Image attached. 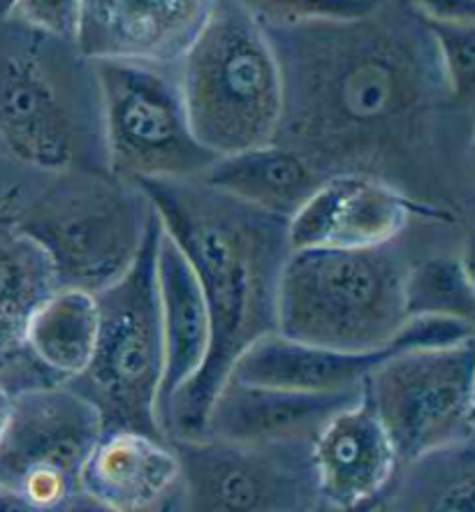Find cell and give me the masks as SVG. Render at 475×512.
<instances>
[{
    "mask_svg": "<svg viewBox=\"0 0 475 512\" xmlns=\"http://www.w3.org/2000/svg\"><path fill=\"white\" fill-rule=\"evenodd\" d=\"M265 31L283 77L274 142L323 179L364 174L408 195L438 165L471 160L473 107L452 98L411 0H378L357 19Z\"/></svg>",
    "mask_w": 475,
    "mask_h": 512,
    "instance_id": "cell-1",
    "label": "cell"
},
{
    "mask_svg": "<svg viewBox=\"0 0 475 512\" xmlns=\"http://www.w3.org/2000/svg\"><path fill=\"white\" fill-rule=\"evenodd\" d=\"M163 230L181 248L209 311L202 369L160 408L167 441L204 436L211 401L248 346L276 332V297L290 253L288 221L248 207L202 179H146Z\"/></svg>",
    "mask_w": 475,
    "mask_h": 512,
    "instance_id": "cell-2",
    "label": "cell"
},
{
    "mask_svg": "<svg viewBox=\"0 0 475 512\" xmlns=\"http://www.w3.org/2000/svg\"><path fill=\"white\" fill-rule=\"evenodd\" d=\"M408 265L399 239L374 248L290 251L276 297V334L343 353L390 348L408 318Z\"/></svg>",
    "mask_w": 475,
    "mask_h": 512,
    "instance_id": "cell-3",
    "label": "cell"
},
{
    "mask_svg": "<svg viewBox=\"0 0 475 512\" xmlns=\"http://www.w3.org/2000/svg\"><path fill=\"white\" fill-rule=\"evenodd\" d=\"M177 70L190 128L204 149L223 158L276 140L281 65L267 31L239 0H214Z\"/></svg>",
    "mask_w": 475,
    "mask_h": 512,
    "instance_id": "cell-4",
    "label": "cell"
},
{
    "mask_svg": "<svg viewBox=\"0 0 475 512\" xmlns=\"http://www.w3.org/2000/svg\"><path fill=\"white\" fill-rule=\"evenodd\" d=\"M0 142L14 158L47 174H109L102 133L86 128L79 79L86 58L61 54L56 42L0 19Z\"/></svg>",
    "mask_w": 475,
    "mask_h": 512,
    "instance_id": "cell-5",
    "label": "cell"
},
{
    "mask_svg": "<svg viewBox=\"0 0 475 512\" xmlns=\"http://www.w3.org/2000/svg\"><path fill=\"white\" fill-rule=\"evenodd\" d=\"M158 237L156 216L128 272L93 292L98 339L91 362L79 376L65 380L95 406L102 434L133 429L165 438L160 427L165 348L156 283Z\"/></svg>",
    "mask_w": 475,
    "mask_h": 512,
    "instance_id": "cell-6",
    "label": "cell"
},
{
    "mask_svg": "<svg viewBox=\"0 0 475 512\" xmlns=\"http://www.w3.org/2000/svg\"><path fill=\"white\" fill-rule=\"evenodd\" d=\"M54 177L12 225L47 255L56 288L98 292L128 272L156 211L140 186L112 174Z\"/></svg>",
    "mask_w": 475,
    "mask_h": 512,
    "instance_id": "cell-7",
    "label": "cell"
},
{
    "mask_svg": "<svg viewBox=\"0 0 475 512\" xmlns=\"http://www.w3.org/2000/svg\"><path fill=\"white\" fill-rule=\"evenodd\" d=\"M107 172L119 181L200 179L216 163L186 112L177 63L91 61Z\"/></svg>",
    "mask_w": 475,
    "mask_h": 512,
    "instance_id": "cell-8",
    "label": "cell"
},
{
    "mask_svg": "<svg viewBox=\"0 0 475 512\" xmlns=\"http://www.w3.org/2000/svg\"><path fill=\"white\" fill-rule=\"evenodd\" d=\"M179 462L170 512H323L313 443L167 441Z\"/></svg>",
    "mask_w": 475,
    "mask_h": 512,
    "instance_id": "cell-9",
    "label": "cell"
},
{
    "mask_svg": "<svg viewBox=\"0 0 475 512\" xmlns=\"http://www.w3.org/2000/svg\"><path fill=\"white\" fill-rule=\"evenodd\" d=\"M473 373V341L394 353L369 373L364 397L383 424L399 464L473 443Z\"/></svg>",
    "mask_w": 475,
    "mask_h": 512,
    "instance_id": "cell-10",
    "label": "cell"
},
{
    "mask_svg": "<svg viewBox=\"0 0 475 512\" xmlns=\"http://www.w3.org/2000/svg\"><path fill=\"white\" fill-rule=\"evenodd\" d=\"M102 436L89 399L68 383L12 394L0 438V487L24 496L40 512L56 508L79 489V475Z\"/></svg>",
    "mask_w": 475,
    "mask_h": 512,
    "instance_id": "cell-11",
    "label": "cell"
},
{
    "mask_svg": "<svg viewBox=\"0 0 475 512\" xmlns=\"http://www.w3.org/2000/svg\"><path fill=\"white\" fill-rule=\"evenodd\" d=\"M413 218L455 221V214L420 202L399 188L364 174L323 179L288 218L290 251L299 248H374L401 239Z\"/></svg>",
    "mask_w": 475,
    "mask_h": 512,
    "instance_id": "cell-12",
    "label": "cell"
},
{
    "mask_svg": "<svg viewBox=\"0 0 475 512\" xmlns=\"http://www.w3.org/2000/svg\"><path fill=\"white\" fill-rule=\"evenodd\" d=\"M214 0H82L77 51L86 61L179 63Z\"/></svg>",
    "mask_w": 475,
    "mask_h": 512,
    "instance_id": "cell-13",
    "label": "cell"
},
{
    "mask_svg": "<svg viewBox=\"0 0 475 512\" xmlns=\"http://www.w3.org/2000/svg\"><path fill=\"white\" fill-rule=\"evenodd\" d=\"M362 392L364 385L346 392H292L228 378L211 401L204 436L235 443H313Z\"/></svg>",
    "mask_w": 475,
    "mask_h": 512,
    "instance_id": "cell-14",
    "label": "cell"
},
{
    "mask_svg": "<svg viewBox=\"0 0 475 512\" xmlns=\"http://www.w3.org/2000/svg\"><path fill=\"white\" fill-rule=\"evenodd\" d=\"M311 455L318 494L332 510L378 501L399 468L397 452L364 392L325 424Z\"/></svg>",
    "mask_w": 475,
    "mask_h": 512,
    "instance_id": "cell-15",
    "label": "cell"
},
{
    "mask_svg": "<svg viewBox=\"0 0 475 512\" xmlns=\"http://www.w3.org/2000/svg\"><path fill=\"white\" fill-rule=\"evenodd\" d=\"M179 462L167 438L105 431L79 475V489L121 512H151L170 499Z\"/></svg>",
    "mask_w": 475,
    "mask_h": 512,
    "instance_id": "cell-16",
    "label": "cell"
},
{
    "mask_svg": "<svg viewBox=\"0 0 475 512\" xmlns=\"http://www.w3.org/2000/svg\"><path fill=\"white\" fill-rule=\"evenodd\" d=\"M56 290L47 255L12 225L0 232V387L10 394L56 385L24 343L28 313Z\"/></svg>",
    "mask_w": 475,
    "mask_h": 512,
    "instance_id": "cell-17",
    "label": "cell"
},
{
    "mask_svg": "<svg viewBox=\"0 0 475 512\" xmlns=\"http://www.w3.org/2000/svg\"><path fill=\"white\" fill-rule=\"evenodd\" d=\"M394 353V346L378 353H343L285 339L274 332L248 346L232 364L228 378L244 385L292 392H346L362 387L369 373Z\"/></svg>",
    "mask_w": 475,
    "mask_h": 512,
    "instance_id": "cell-18",
    "label": "cell"
},
{
    "mask_svg": "<svg viewBox=\"0 0 475 512\" xmlns=\"http://www.w3.org/2000/svg\"><path fill=\"white\" fill-rule=\"evenodd\" d=\"M156 283L163 327L165 371L160 387V408L202 369L209 350V311L197 276L160 225L156 248Z\"/></svg>",
    "mask_w": 475,
    "mask_h": 512,
    "instance_id": "cell-19",
    "label": "cell"
},
{
    "mask_svg": "<svg viewBox=\"0 0 475 512\" xmlns=\"http://www.w3.org/2000/svg\"><path fill=\"white\" fill-rule=\"evenodd\" d=\"M200 179L283 221H288L323 184V177L299 153L279 142L216 158Z\"/></svg>",
    "mask_w": 475,
    "mask_h": 512,
    "instance_id": "cell-20",
    "label": "cell"
},
{
    "mask_svg": "<svg viewBox=\"0 0 475 512\" xmlns=\"http://www.w3.org/2000/svg\"><path fill=\"white\" fill-rule=\"evenodd\" d=\"M98 339L95 295L77 288H56L28 313L24 343L56 380L75 378L89 367Z\"/></svg>",
    "mask_w": 475,
    "mask_h": 512,
    "instance_id": "cell-21",
    "label": "cell"
},
{
    "mask_svg": "<svg viewBox=\"0 0 475 512\" xmlns=\"http://www.w3.org/2000/svg\"><path fill=\"white\" fill-rule=\"evenodd\" d=\"M374 512H475L473 443L399 464Z\"/></svg>",
    "mask_w": 475,
    "mask_h": 512,
    "instance_id": "cell-22",
    "label": "cell"
},
{
    "mask_svg": "<svg viewBox=\"0 0 475 512\" xmlns=\"http://www.w3.org/2000/svg\"><path fill=\"white\" fill-rule=\"evenodd\" d=\"M404 302L406 316H443L473 323L475 285L469 258L445 253L411 262Z\"/></svg>",
    "mask_w": 475,
    "mask_h": 512,
    "instance_id": "cell-23",
    "label": "cell"
},
{
    "mask_svg": "<svg viewBox=\"0 0 475 512\" xmlns=\"http://www.w3.org/2000/svg\"><path fill=\"white\" fill-rule=\"evenodd\" d=\"M260 26H299L311 21H346L374 10L378 0H239Z\"/></svg>",
    "mask_w": 475,
    "mask_h": 512,
    "instance_id": "cell-24",
    "label": "cell"
},
{
    "mask_svg": "<svg viewBox=\"0 0 475 512\" xmlns=\"http://www.w3.org/2000/svg\"><path fill=\"white\" fill-rule=\"evenodd\" d=\"M427 24V21H425ZM452 98L473 107L475 91V26L427 24Z\"/></svg>",
    "mask_w": 475,
    "mask_h": 512,
    "instance_id": "cell-25",
    "label": "cell"
},
{
    "mask_svg": "<svg viewBox=\"0 0 475 512\" xmlns=\"http://www.w3.org/2000/svg\"><path fill=\"white\" fill-rule=\"evenodd\" d=\"M7 19L63 45L77 47L82 0H17Z\"/></svg>",
    "mask_w": 475,
    "mask_h": 512,
    "instance_id": "cell-26",
    "label": "cell"
},
{
    "mask_svg": "<svg viewBox=\"0 0 475 512\" xmlns=\"http://www.w3.org/2000/svg\"><path fill=\"white\" fill-rule=\"evenodd\" d=\"M473 341V323L443 316H408L399 332L394 334L390 346L397 353H411V350H438L455 348Z\"/></svg>",
    "mask_w": 475,
    "mask_h": 512,
    "instance_id": "cell-27",
    "label": "cell"
},
{
    "mask_svg": "<svg viewBox=\"0 0 475 512\" xmlns=\"http://www.w3.org/2000/svg\"><path fill=\"white\" fill-rule=\"evenodd\" d=\"M427 24L475 26V0H411Z\"/></svg>",
    "mask_w": 475,
    "mask_h": 512,
    "instance_id": "cell-28",
    "label": "cell"
},
{
    "mask_svg": "<svg viewBox=\"0 0 475 512\" xmlns=\"http://www.w3.org/2000/svg\"><path fill=\"white\" fill-rule=\"evenodd\" d=\"M47 512H121V510L98 501L95 496L86 494L84 489H77V492H72L68 499L61 501L56 508H51Z\"/></svg>",
    "mask_w": 475,
    "mask_h": 512,
    "instance_id": "cell-29",
    "label": "cell"
},
{
    "mask_svg": "<svg viewBox=\"0 0 475 512\" xmlns=\"http://www.w3.org/2000/svg\"><path fill=\"white\" fill-rule=\"evenodd\" d=\"M0 512H40L35 506H31L24 496L12 492V489L0 487Z\"/></svg>",
    "mask_w": 475,
    "mask_h": 512,
    "instance_id": "cell-30",
    "label": "cell"
},
{
    "mask_svg": "<svg viewBox=\"0 0 475 512\" xmlns=\"http://www.w3.org/2000/svg\"><path fill=\"white\" fill-rule=\"evenodd\" d=\"M10 411H12V394L0 387V438L5 434L7 420H10Z\"/></svg>",
    "mask_w": 475,
    "mask_h": 512,
    "instance_id": "cell-31",
    "label": "cell"
},
{
    "mask_svg": "<svg viewBox=\"0 0 475 512\" xmlns=\"http://www.w3.org/2000/svg\"><path fill=\"white\" fill-rule=\"evenodd\" d=\"M17 0H0V19H7V14L12 12V7Z\"/></svg>",
    "mask_w": 475,
    "mask_h": 512,
    "instance_id": "cell-32",
    "label": "cell"
},
{
    "mask_svg": "<svg viewBox=\"0 0 475 512\" xmlns=\"http://www.w3.org/2000/svg\"><path fill=\"white\" fill-rule=\"evenodd\" d=\"M376 503H378V501H374V503H367V506H360V508H350V510H341V512H374V508H376Z\"/></svg>",
    "mask_w": 475,
    "mask_h": 512,
    "instance_id": "cell-33",
    "label": "cell"
},
{
    "mask_svg": "<svg viewBox=\"0 0 475 512\" xmlns=\"http://www.w3.org/2000/svg\"><path fill=\"white\" fill-rule=\"evenodd\" d=\"M151 512H170V508H167V501H165L163 506H158L156 510H151Z\"/></svg>",
    "mask_w": 475,
    "mask_h": 512,
    "instance_id": "cell-34",
    "label": "cell"
}]
</instances>
